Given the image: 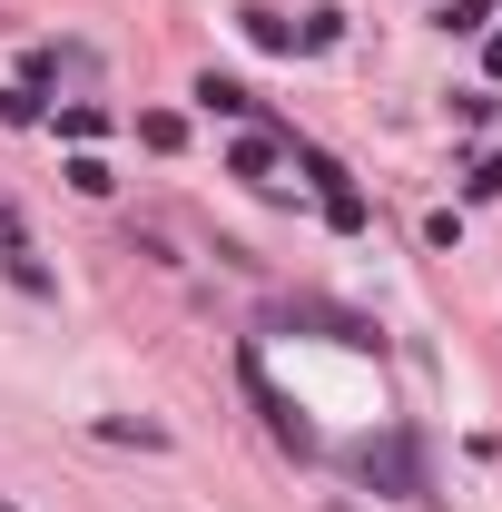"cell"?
Here are the masks:
<instances>
[{
  "mask_svg": "<svg viewBox=\"0 0 502 512\" xmlns=\"http://www.w3.org/2000/svg\"><path fill=\"white\" fill-rule=\"evenodd\" d=\"M237 384H247V404H256V414H266V434H276V444L296 453V463H315V453H325V434H315L306 414H296V404H286V394L266 384V355H256V345H247V355H237Z\"/></svg>",
  "mask_w": 502,
  "mask_h": 512,
  "instance_id": "6da1fadb",
  "label": "cell"
},
{
  "mask_svg": "<svg viewBox=\"0 0 502 512\" xmlns=\"http://www.w3.org/2000/svg\"><path fill=\"white\" fill-rule=\"evenodd\" d=\"M355 483H384V493H404V503H424V493H434V473H424V444H414V434L365 444V453H355Z\"/></svg>",
  "mask_w": 502,
  "mask_h": 512,
  "instance_id": "7a4b0ae2",
  "label": "cell"
},
{
  "mask_svg": "<svg viewBox=\"0 0 502 512\" xmlns=\"http://www.w3.org/2000/svg\"><path fill=\"white\" fill-rule=\"evenodd\" d=\"M0 276H10L20 296H60V276L40 266V247H30V227H20V197H0Z\"/></svg>",
  "mask_w": 502,
  "mask_h": 512,
  "instance_id": "3957f363",
  "label": "cell"
},
{
  "mask_svg": "<svg viewBox=\"0 0 502 512\" xmlns=\"http://www.w3.org/2000/svg\"><path fill=\"white\" fill-rule=\"evenodd\" d=\"M276 158H286V138H276V128H256V138L227 148V178H256V188H266V178H276Z\"/></svg>",
  "mask_w": 502,
  "mask_h": 512,
  "instance_id": "277c9868",
  "label": "cell"
},
{
  "mask_svg": "<svg viewBox=\"0 0 502 512\" xmlns=\"http://www.w3.org/2000/svg\"><path fill=\"white\" fill-rule=\"evenodd\" d=\"M197 109H207V119H256V89H247V79H217V69H207V79H197Z\"/></svg>",
  "mask_w": 502,
  "mask_h": 512,
  "instance_id": "5b68a950",
  "label": "cell"
},
{
  "mask_svg": "<svg viewBox=\"0 0 502 512\" xmlns=\"http://www.w3.org/2000/svg\"><path fill=\"white\" fill-rule=\"evenodd\" d=\"M345 40V10H306V30H296V50H335Z\"/></svg>",
  "mask_w": 502,
  "mask_h": 512,
  "instance_id": "8992f818",
  "label": "cell"
},
{
  "mask_svg": "<svg viewBox=\"0 0 502 512\" xmlns=\"http://www.w3.org/2000/svg\"><path fill=\"white\" fill-rule=\"evenodd\" d=\"M247 40H256V50H296V30H286L276 10H247Z\"/></svg>",
  "mask_w": 502,
  "mask_h": 512,
  "instance_id": "52a82bcc",
  "label": "cell"
},
{
  "mask_svg": "<svg viewBox=\"0 0 502 512\" xmlns=\"http://www.w3.org/2000/svg\"><path fill=\"white\" fill-rule=\"evenodd\" d=\"M99 434H109V444H148V453L168 444V424H128V414H109V424H99Z\"/></svg>",
  "mask_w": 502,
  "mask_h": 512,
  "instance_id": "ba28073f",
  "label": "cell"
},
{
  "mask_svg": "<svg viewBox=\"0 0 502 512\" xmlns=\"http://www.w3.org/2000/svg\"><path fill=\"white\" fill-rule=\"evenodd\" d=\"M434 20H443V30H483V20H493V0H443Z\"/></svg>",
  "mask_w": 502,
  "mask_h": 512,
  "instance_id": "9c48e42d",
  "label": "cell"
},
{
  "mask_svg": "<svg viewBox=\"0 0 502 512\" xmlns=\"http://www.w3.org/2000/svg\"><path fill=\"white\" fill-rule=\"evenodd\" d=\"M0 119H10V128H30V119H40V89H30V79H20V89H0Z\"/></svg>",
  "mask_w": 502,
  "mask_h": 512,
  "instance_id": "30bf717a",
  "label": "cell"
},
{
  "mask_svg": "<svg viewBox=\"0 0 502 512\" xmlns=\"http://www.w3.org/2000/svg\"><path fill=\"white\" fill-rule=\"evenodd\" d=\"M69 188H79V197H109V188H119V178H109L99 158H69Z\"/></svg>",
  "mask_w": 502,
  "mask_h": 512,
  "instance_id": "8fae6325",
  "label": "cell"
},
{
  "mask_svg": "<svg viewBox=\"0 0 502 512\" xmlns=\"http://www.w3.org/2000/svg\"><path fill=\"white\" fill-rule=\"evenodd\" d=\"M138 138H148V148H178V138H188V119H168V109H148V119H138Z\"/></svg>",
  "mask_w": 502,
  "mask_h": 512,
  "instance_id": "7c38bea8",
  "label": "cell"
},
{
  "mask_svg": "<svg viewBox=\"0 0 502 512\" xmlns=\"http://www.w3.org/2000/svg\"><path fill=\"white\" fill-rule=\"evenodd\" d=\"M483 69H493V79H502V30H493V50H483Z\"/></svg>",
  "mask_w": 502,
  "mask_h": 512,
  "instance_id": "4fadbf2b",
  "label": "cell"
},
{
  "mask_svg": "<svg viewBox=\"0 0 502 512\" xmlns=\"http://www.w3.org/2000/svg\"><path fill=\"white\" fill-rule=\"evenodd\" d=\"M0 512H20V503H10V493H0Z\"/></svg>",
  "mask_w": 502,
  "mask_h": 512,
  "instance_id": "5bb4252c",
  "label": "cell"
}]
</instances>
